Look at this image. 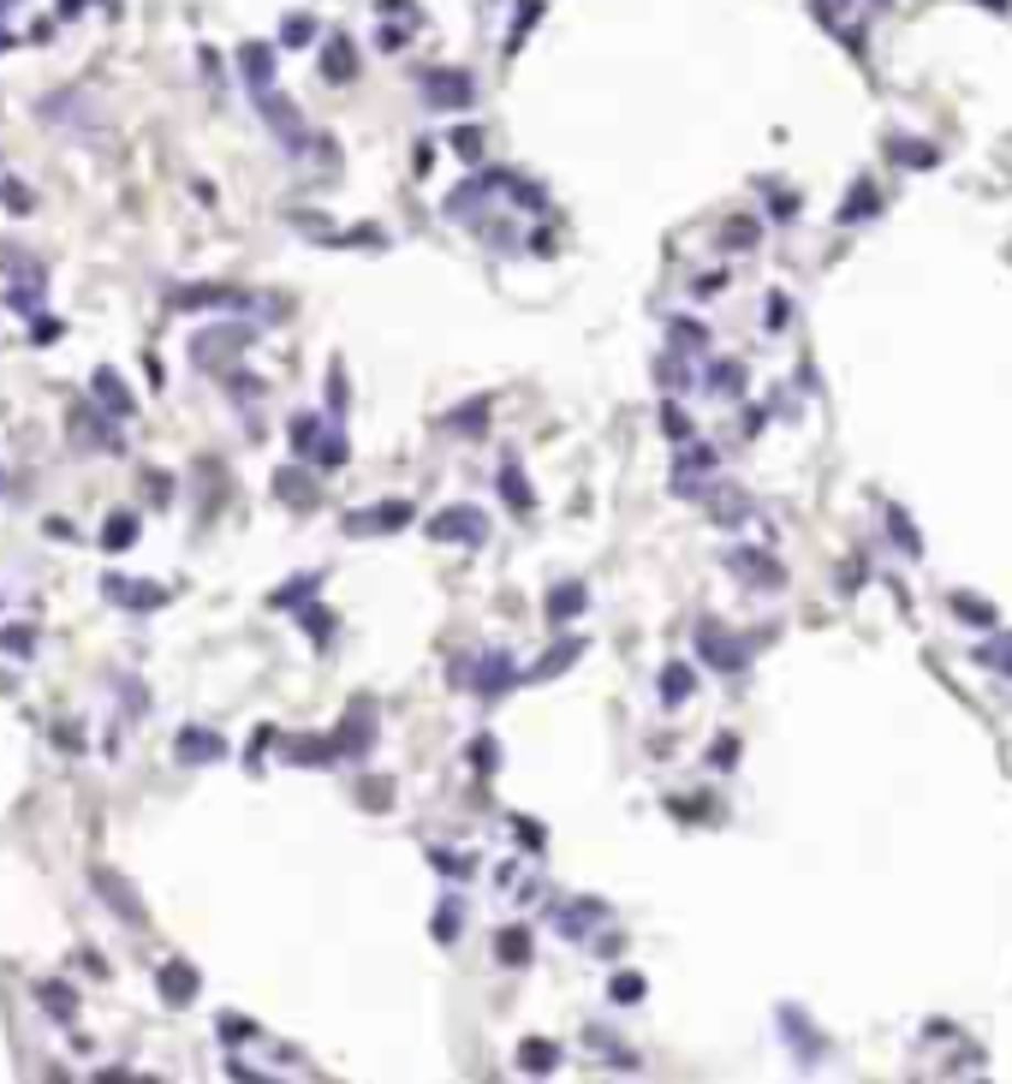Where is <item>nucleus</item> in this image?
<instances>
[{
    "mask_svg": "<svg viewBox=\"0 0 1012 1084\" xmlns=\"http://www.w3.org/2000/svg\"><path fill=\"white\" fill-rule=\"evenodd\" d=\"M512 680H519V668H512L507 650H482L477 662L459 668V685H465V692H477V697H501Z\"/></svg>",
    "mask_w": 1012,
    "mask_h": 1084,
    "instance_id": "nucleus-1",
    "label": "nucleus"
},
{
    "mask_svg": "<svg viewBox=\"0 0 1012 1084\" xmlns=\"http://www.w3.org/2000/svg\"><path fill=\"white\" fill-rule=\"evenodd\" d=\"M721 561H727V573L744 578L751 590H786V566L774 561L769 549H727Z\"/></svg>",
    "mask_w": 1012,
    "mask_h": 1084,
    "instance_id": "nucleus-2",
    "label": "nucleus"
},
{
    "mask_svg": "<svg viewBox=\"0 0 1012 1084\" xmlns=\"http://www.w3.org/2000/svg\"><path fill=\"white\" fill-rule=\"evenodd\" d=\"M429 536L435 542H465V549H477V542H489V519H482V507H442L429 519Z\"/></svg>",
    "mask_w": 1012,
    "mask_h": 1084,
    "instance_id": "nucleus-3",
    "label": "nucleus"
},
{
    "mask_svg": "<svg viewBox=\"0 0 1012 1084\" xmlns=\"http://www.w3.org/2000/svg\"><path fill=\"white\" fill-rule=\"evenodd\" d=\"M697 655L709 668H721V673H744V668H751V643L721 632V626H703V632H697Z\"/></svg>",
    "mask_w": 1012,
    "mask_h": 1084,
    "instance_id": "nucleus-4",
    "label": "nucleus"
},
{
    "mask_svg": "<svg viewBox=\"0 0 1012 1084\" xmlns=\"http://www.w3.org/2000/svg\"><path fill=\"white\" fill-rule=\"evenodd\" d=\"M412 524V501H376L363 512H346V536H388Z\"/></svg>",
    "mask_w": 1012,
    "mask_h": 1084,
    "instance_id": "nucleus-5",
    "label": "nucleus"
},
{
    "mask_svg": "<svg viewBox=\"0 0 1012 1084\" xmlns=\"http://www.w3.org/2000/svg\"><path fill=\"white\" fill-rule=\"evenodd\" d=\"M423 96H429V108H471L477 84H471V72L442 66V72H423Z\"/></svg>",
    "mask_w": 1012,
    "mask_h": 1084,
    "instance_id": "nucleus-6",
    "label": "nucleus"
},
{
    "mask_svg": "<svg viewBox=\"0 0 1012 1084\" xmlns=\"http://www.w3.org/2000/svg\"><path fill=\"white\" fill-rule=\"evenodd\" d=\"M257 108H262V120H269V126H274V138H281V143H286V150H292V155H298V150H304V143H311V131H304V120H298V108H292V101H286V96H274V90H262V96H257Z\"/></svg>",
    "mask_w": 1012,
    "mask_h": 1084,
    "instance_id": "nucleus-7",
    "label": "nucleus"
},
{
    "mask_svg": "<svg viewBox=\"0 0 1012 1084\" xmlns=\"http://www.w3.org/2000/svg\"><path fill=\"white\" fill-rule=\"evenodd\" d=\"M90 888L101 893V900H108L113 906V912H120L126 918V924L131 930H143V924H150V912H143V900H138V893H131L126 882H120V876H113L108 870V864H96V870H90Z\"/></svg>",
    "mask_w": 1012,
    "mask_h": 1084,
    "instance_id": "nucleus-8",
    "label": "nucleus"
},
{
    "mask_svg": "<svg viewBox=\"0 0 1012 1084\" xmlns=\"http://www.w3.org/2000/svg\"><path fill=\"white\" fill-rule=\"evenodd\" d=\"M101 596H108L113 608H138L150 614L167 603V584H150V578H101Z\"/></svg>",
    "mask_w": 1012,
    "mask_h": 1084,
    "instance_id": "nucleus-9",
    "label": "nucleus"
},
{
    "mask_svg": "<svg viewBox=\"0 0 1012 1084\" xmlns=\"http://www.w3.org/2000/svg\"><path fill=\"white\" fill-rule=\"evenodd\" d=\"M173 311H244V292H232V286H179L173 292Z\"/></svg>",
    "mask_w": 1012,
    "mask_h": 1084,
    "instance_id": "nucleus-10",
    "label": "nucleus"
},
{
    "mask_svg": "<svg viewBox=\"0 0 1012 1084\" xmlns=\"http://www.w3.org/2000/svg\"><path fill=\"white\" fill-rule=\"evenodd\" d=\"M155 989L167 995L173 1007H185V1001H197V989H203V977H197V965H185V960H167L155 972Z\"/></svg>",
    "mask_w": 1012,
    "mask_h": 1084,
    "instance_id": "nucleus-11",
    "label": "nucleus"
},
{
    "mask_svg": "<svg viewBox=\"0 0 1012 1084\" xmlns=\"http://www.w3.org/2000/svg\"><path fill=\"white\" fill-rule=\"evenodd\" d=\"M173 751H179V763H221V757H227V739L209 734V727H185V734L173 739Z\"/></svg>",
    "mask_w": 1012,
    "mask_h": 1084,
    "instance_id": "nucleus-12",
    "label": "nucleus"
},
{
    "mask_svg": "<svg viewBox=\"0 0 1012 1084\" xmlns=\"http://www.w3.org/2000/svg\"><path fill=\"white\" fill-rule=\"evenodd\" d=\"M239 72H244V84H251V96L274 90V48H269V42H244V48H239Z\"/></svg>",
    "mask_w": 1012,
    "mask_h": 1084,
    "instance_id": "nucleus-13",
    "label": "nucleus"
},
{
    "mask_svg": "<svg viewBox=\"0 0 1012 1084\" xmlns=\"http://www.w3.org/2000/svg\"><path fill=\"white\" fill-rule=\"evenodd\" d=\"M322 78H328V84H351V78H358V48H351V36H328V42H322Z\"/></svg>",
    "mask_w": 1012,
    "mask_h": 1084,
    "instance_id": "nucleus-14",
    "label": "nucleus"
},
{
    "mask_svg": "<svg viewBox=\"0 0 1012 1084\" xmlns=\"http://www.w3.org/2000/svg\"><path fill=\"white\" fill-rule=\"evenodd\" d=\"M584 603H590V590L566 578V584H554V590H548V603H542V608H548V626H566L572 614H584Z\"/></svg>",
    "mask_w": 1012,
    "mask_h": 1084,
    "instance_id": "nucleus-15",
    "label": "nucleus"
},
{
    "mask_svg": "<svg viewBox=\"0 0 1012 1084\" xmlns=\"http://www.w3.org/2000/svg\"><path fill=\"white\" fill-rule=\"evenodd\" d=\"M578 655H584V638H561V643H554V650L531 668V673H524V680H554V673H566L572 662H578Z\"/></svg>",
    "mask_w": 1012,
    "mask_h": 1084,
    "instance_id": "nucleus-16",
    "label": "nucleus"
},
{
    "mask_svg": "<svg viewBox=\"0 0 1012 1084\" xmlns=\"http://www.w3.org/2000/svg\"><path fill=\"white\" fill-rule=\"evenodd\" d=\"M90 388H96V400L108 405L113 418H131V412H138V405H131V388H126L113 370H96V382H90Z\"/></svg>",
    "mask_w": 1012,
    "mask_h": 1084,
    "instance_id": "nucleus-17",
    "label": "nucleus"
},
{
    "mask_svg": "<svg viewBox=\"0 0 1012 1084\" xmlns=\"http://www.w3.org/2000/svg\"><path fill=\"white\" fill-rule=\"evenodd\" d=\"M322 435H328V430H322L316 412H298V418H292V453H298V459H316Z\"/></svg>",
    "mask_w": 1012,
    "mask_h": 1084,
    "instance_id": "nucleus-18",
    "label": "nucleus"
},
{
    "mask_svg": "<svg viewBox=\"0 0 1012 1084\" xmlns=\"http://www.w3.org/2000/svg\"><path fill=\"white\" fill-rule=\"evenodd\" d=\"M131 542H138V512H108V524H101V549L120 554V549H131Z\"/></svg>",
    "mask_w": 1012,
    "mask_h": 1084,
    "instance_id": "nucleus-19",
    "label": "nucleus"
},
{
    "mask_svg": "<svg viewBox=\"0 0 1012 1084\" xmlns=\"http://www.w3.org/2000/svg\"><path fill=\"white\" fill-rule=\"evenodd\" d=\"M875 209H882V203H875V185L858 180L852 192H846V203H840V221H846V227H852V221H870Z\"/></svg>",
    "mask_w": 1012,
    "mask_h": 1084,
    "instance_id": "nucleus-20",
    "label": "nucleus"
},
{
    "mask_svg": "<svg viewBox=\"0 0 1012 1084\" xmlns=\"http://www.w3.org/2000/svg\"><path fill=\"white\" fill-rule=\"evenodd\" d=\"M36 995H42V1007H48L54 1025H72V1013H78V995H72L66 984H36Z\"/></svg>",
    "mask_w": 1012,
    "mask_h": 1084,
    "instance_id": "nucleus-21",
    "label": "nucleus"
},
{
    "mask_svg": "<svg viewBox=\"0 0 1012 1084\" xmlns=\"http://www.w3.org/2000/svg\"><path fill=\"white\" fill-rule=\"evenodd\" d=\"M494 954H501V965H531V930H501L494 935Z\"/></svg>",
    "mask_w": 1012,
    "mask_h": 1084,
    "instance_id": "nucleus-22",
    "label": "nucleus"
},
{
    "mask_svg": "<svg viewBox=\"0 0 1012 1084\" xmlns=\"http://www.w3.org/2000/svg\"><path fill=\"white\" fill-rule=\"evenodd\" d=\"M334 745H340V757H363V751L376 745V727H370V715H351V722H346V734L334 739Z\"/></svg>",
    "mask_w": 1012,
    "mask_h": 1084,
    "instance_id": "nucleus-23",
    "label": "nucleus"
},
{
    "mask_svg": "<svg viewBox=\"0 0 1012 1084\" xmlns=\"http://www.w3.org/2000/svg\"><path fill=\"white\" fill-rule=\"evenodd\" d=\"M286 757L292 763H328V757H340V745L334 739H286Z\"/></svg>",
    "mask_w": 1012,
    "mask_h": 1084,
    "instance_id": "nucleus-24",
    "label": "nucleus"
},
{
    "mask_svg": "<svg viewBox=\"0 0 1012 1084\" xmlns=\"http://www.w3.org/2000/svg\"><path fill=\"white\" fill-rule=\"evenodd\" d=\"M888 531H893V549H905V554H923V536H917V524L905 519V507H888Z\"/></svg>",
    "mask_w": 1012,
    "mask_h": 1084,
    "instance_id": "nucleus-25",
    "label": "nucleus"
},
{
    "mask_svg": "<svg viewBox=\"0 0 1012 1084\" xmlns=\"http://www.w3.org/2000/svg\"><path fill=\"white\" fill-rule=\"evenodd\" d=\"M501 495H507L512 512H531V489H524V477H519V459L501 465Z\"/></svg>",
    "mask_w": 1012,
    "mask_h": 1084,
    "instance_id": "nucleus-26",
    "label": "nucleus"
},
{
    "mask_svg": "<svg viewBox=\"0 0 1012 1084\" xmlns=\"http://www.w3.org/2000/svg\"><path fill=\"white\" fill-rule=\"evenodd\" d=\"M554 1061H561V1049H554V1043H542V1037H536V1043H524V1049H519V1066H524V1073H554Z\"/></svg>",
    "mask_w": 1012,
    "mask_h": 1084,
    "instance_id": "nucleus-27",
    "label": "nucleus"
},
{
    "mask_svg": "<svg viewBox=\"0 0 1012 1084\" xmlns=\"http://www.w3.org/2000/svg\"><path fill=\"white\" fill-rule=\"evenodd\" d=\"M893 155H900L905 167H935V161H942L935 143H912V138H893Z\"/></svg>",
    "mask_w": 1012,
    "mask_h": 1084,
    "instance_id": "nucleus-28",
    "label": "nucleus"
},
{
    "mask_svg": "<svg viewBox=\"0 0 1012 1084\" xmlns=\"http://www.w3.org/2000/svg\"><path fill=\"white\" fill-rule=\"evenodd\" d=\"M709 388L715 393H727V400H739V388H744V364H715V370H709Z\"/></svg>",
    "mask_w": 1012,
    "mask_h": 1084,
    "instance_id": "nucleus-29",
    "label": "nucleus"
},
{
    "mask_svg": "<svg viewBox=\"0 0 1012 1084\" xmlns=\"http://www.w3.org/2000/svg\"><path fill=\"white\" fill-rule=\"evenodd\" d=\"M442 423H447V430H482V423H489V400L477 393L471 405H459V412H447Z\"/></svg>",
    "mask_w": 1012,
    "mask_h": 1084,
    "instance_id": "nucleus-30",
    "label": "nucleus"
},
{
    "mask_svg": "<svg viewBox=\"0 0 1012 1084\" xmlns=\"http://www.w3.org/2000/svg\"><path fill=\"white\" fill-rule=\"evenodd\" d=\"M662 430H667V442H673V447L697 442V435H692V418H685V412H679V405H673V400L662 405Z\"/></svg>",
    "mask_w": 1012,
    "mask_h": 1084,
    "instance_id": "nucleus-31",
    "label": "nucleus"
},
{
    "mask_svg": "<svg viewBox=\"0 0 1012 1084\" xmlns=\"http://www.w3.org/2000/svg\"><path fill=\"white\" fill-rule=\"evenodd\" d=\"M453 150H459V161H482V155H489V138H482L477 126H459V131H453Z\"/></svg>",
    "mask_w": 1012,
    "mask_h": 1084,
    "instance_id": "nucleus-32",
    "label": "nucleus"
},
{
    "mask_svg": "<svg viewBox=\"0 0 1012 1084\" xmlns=\"http://www.w3.org/2000/svg\"><path fill=\"white\" fill-rule=\"evenodd\" d=\"M721 245H727V251H751V245H757V221H744V215H739V221H721Z\"/></svg>",
    "mask_w": 1012,
    "mask_h": 1084,
    "instance_id": "nucleus-33",
    "label": "nucleus"
},
{
    "mask_svg": "<svg viewBox=\"0 0 1012 1084\" xmlns=\"http://www.w3.org/2000/svg\"><path fill=\"white\" fill-rule=\"evenodd\" d=\"M311 36H316V19H311V12H292V19L281 24V42H286V48H304Z\"/></svg>",
    "mask_w": 1012,
    "mask_h": 1084,
    "instance_id": "nucleus-34",
    "label": "nucleus"
},
{
    "mask_svg": "<svg viewBox=\"0 0 1012 1084\" xmlns=\"http://www.w3.org/2000/svg\"><path fill=\"white\" fill-rule=\"evenodd\" d=\"M0 203H7V215H31L36 209V192H24L19 180H0Z\"/></svg>",
    "mask_w": 1012,
    "mask_h": 1084,
    "instance_id": "nucleus-35",
    "label": "nucleus"
},
{
    "mask_svg": "<svg viewBox=\"0 0 1012 1084\" xmlns=\"http://www.w3.org/2000/svg\"><path fill=\"white\" fill-rule=\"evenodd\" d=\"M662 697H667V703H685V697H692V668L673 662V668L662 673Z\"/></svg>",
    "mask_w": 1012,
    "mask_h": 1084,
    "instance_id": "nucleus-36",
    "label": "nucleus"
},
{
    "mask_svg": "<svg viewBox=\"0 0 1012 1084\" xmlns=\"http://www.w3.org/2000/svg\"><path fill=\"white\" fill-rule=\"evenodd\" d=\"M316 596V578L304 573V578H292V590H274V608H298V603H311Z\"/></svg>",
    "mask_w": 1012,
    "mask_h": 1084,
    "instance_id": "nucleus-37",
    "label": "nucleus"
},
{
    "mask_svg": "<svg viewBox=\"0 0 1012 1084\" xmlns=\"http://www.w3.org/2000/svg\"><path fill=\"white\" fill-rule=\"evenodd\" d=\"M316 465H328V471H334V465H346V435H340V430H328V435H322V447H316Z\"/></svg>",
    "mask_w": 1012,
    "mask_h": 1084,
    "instance_id": "nucleus-38",
    "label": "nucleus"
},
{
    "mask_svg": "<svg viewBox=\"0 0 1012 1084\" xmlns=\"http://www.w3.org/2000/svg\"><path fill=\"white\" fill-rule=\"evenodd\" d=\"M596 918H601V906H596V900H590V906H572V912L561 918V930H566V935H584V930L596 924Z\"/></svg>",
    "mask_w": 1012,
    "mask_h": 1084,
    "instance_id": "nucleus-39",
    "label": "nucleus"
},
{
    "mask_svg": "<svg viewBox=\"0 0 1012 1084\" xmlns=\"http://www.w3.org/2000/svg\"><path fill=\"white\" fill-rule=\"evenodd\" d=\"M542 19V0H519V24H512V36H507V48H519V42H524V31H531V24Z\"/></svg>",
    "mask_w": 1012,
    "mask_h": 1084,
    "instance_id": "nucleus-40",
    "label": "nucleus"
},
{
    "mask_svg": "<svg viewBox=\"0 0 1012 1084\" xmlns=\"http://www.w3.org/2000/svg\"><path fill=\"white\" fill-rule=\"evenodd\" d=\"M274 489H281V501H311V483H304L298 471H281V477H274Z\"/></svg>",
    "mask_w": 1012,
    "mask_h": 1084,
    "instance_id": "nucleus-41",
    "label": "nucleus"
},
{
    "mask_svg": "<svg viewBox=\"0 0 1012 1084\" xmlns=\"http://www.w3.org/2000/svg\"><path fill=\"white\" fill-rule=\"evenodd\" d=\"M435 935H442V942H453V935H459V900H447V906H435V924H429Z\"/></svg>",
    "mask_w": 1012,
    "mask_h": 1084,
    "instance_id": "nucleus-42",
    "label": "nucleus"
},
{
    "mask_svg": "<svg viewBox=\"0 0 1012 1084\" xmlns=\"http://www.w3.org/2000/svg\"><path fill=\"white\" fill-rule=\"evenodd\" d=\"M715 519H744V495H732V483H721V495H715Z\"/></svg>",
    "mask_w": 1012,
    "mask_h": 1084,
    "instance_id": "nucleus-43",
    "label": "nucleus"
},
{
    "mask_svg": "<svg viewBox=\"0 0 1012 1084\" xmlns=\"http://www.w3.org/2000/svg\"><path fill=\"white\" fill-rule=\"evenodd\" d=\"M7 304H12L19 316H36V304H42V286H12V292H7Z\"/></svg>",
    "mask_w": 1012,
    "mask_h": 1084,
    "instance_id": "nucleus-44",
    "label": "nucleus"
},
{
    "mask_svg": "<svg viewBox=\"0 0 1012 1084\" xmlns=\"http://www.w3.org/2000/svg\"><path fill=\"white\" fill-rule=\"evenodd\" d=\"M304 632H311L316 643H328L334 638V614L328 608H311V614H304Z\"/></svg>",
    "mask_w": 1012,
    "mask_h": 1084,
    "instance_id": "nucleus-45",
    "label": "nucleus"
},
{
    "mask_svg": "<svg viewBox=\"0 0 1012 1084\" xmlns=\"http://www.w3.org/2000/svg\"><path fill=\"white\" fill-rule=\"evenodd\" d=\"M953 608L965 614V620H977V626H994V614H989V603H977V596H953Z\"/></svg>",
    "mask_w": 1012,
    "mask_h": 1084,
    "instance_id": "nucleus-46",
    "label": "nucleus"
},
{
    "mask_svg": "<svg viewBox=\"0 0 1012 1084\" xmlns=\"http://www.w3.org/2000/svg\"><path fill=\"white\" fill-rule=\"evenodd\" d=\"M608 995H613V1001H638V995H643V977H613V984H608Z\"/></svg>",
    "mask_w": 1012,
    "mask_h": 1084,
    "instance_id": "nucleus-47",
    "label": "nucleus"
},
{
    "mask_svg": "<svg viewBox=\"0 0 1012 1084\" xmlns=\"http://www.w3.org/2000/svg\"><path fill=\"white\" fill-rule=\"evenodd\" d=\"M810 7H816V19L823 24H840L846 12H852V0H810Z\"/></svg>",
    "mask_w": 1012,
    "mask_h": 1084,
    "instance_id": "nucleus-48",
    "label": "nucleus"
},
{
    "mask_svg": "<svg viewBox=\"0 0 1012 1084\" xmlns=\"http://www.w3.org/2000/svg\"><path fill=\"white\" fill-rule=\"evenodd\" d=\"M328 405H334V412H346V370H340V364L328 370Z\"/></svg>",
    "mask_w": 1012,
    "mask_h": 1084,
    "instance_id": "nucleus-49",
    "label": "nucleus"
},
{
    "mask_svg": "<svg viewBox=\"0 0 1012 1084\" xmlns=\"http://www.w3.org/2000/svg\"><path fill=\"white\" fill-rule=\"evenodd\" d=\"M762 322H769V328H786V299H781V292H769V304H762Z\"/></svg>",
    "mask_w": 1012,
    "mask_h": 1084,
    "instance_id": "nucleus-50",
    "label": "nucleus"
},
{
    "mask_svg": "<svg viewBox=\"0 0 1012 1084\" xmlns=\"http://www.w3.org/2000/svg\"><path fill=\"white\" fill-rule=\"evenodd\" d=\"M251 1031H257L251 1019H221V1037H227V1043H239V1037H251Z\"/></svg>",
    "mask_w": 1012,
    "mask_h": 1084,
    "instance_id": "nucleus-51",
    "label": "nucleus"
},
{
    "mask_svg": "<svg viewBox=\"0 0 1012 1084\" xmlns=\"http://www.w3.org/2000/svg\"><path fill=\"white\" fill-rule=\"evenodd\" d=\"M471 763H477V769H494V739H477V745H471Z\"/></svg>",
    "mask_w": 1012,
    "mask_h": 1084,
    "instance_id": "nucleus-52",
    "label": "nucleus"
},
{
    "mask_svg": "<svg viewBox=\"0 0 1012 1084\" xmlns=\"http://www.w3.org/2000/svg\"><path fill=\"white\" fill-rule=\"evenodd\" d=\"M429 858H435V864H442V870H447V876H471V870H465V858H453V853H429Z\"/></svg>",
    "mask_w": 1012,
    "mask_h": 1084,
    "instance_id": "nucleus-53",
    "label": "nucleus"
},
{
    "mask_svg": "<svg viewBox=\"0 0 1012 1084\" xmlns=\"http://www.w3.org/2000/svg\"><path fill=\"white\" fill-rule=\"evenodd\" d=\"M84 7H90V0H61V19H78Z\"/></svg>",
    "mask_w": 1012,
    "mask_h": 1084,
    "instance_id": "nucleus-54",
    "label": "nucleus"
},
{
    "mask_svg": "<svg viewBox=\"0 0 1012 1084\" xmlns=\"http://www.w3.org/2000/svg\"><path fill=\"white\" fill-rule=\"evenodd\" d=\"M977 7H989V12H1006V7H1012V0H977Z\"/></svg>",
    "mask_w": 1012,
    "mask_h": 1084,
    "instance_id": "nucleus-55",
    "label": "nucleus"
},
{
    "mask_svg": "<svg viewBox=\"0 0 1012 1084\" xmlns=\"http://www.w3.org/2000/svg\"><path fill=\"white\" fill-rule=\"evenodd\" d=\"M0 7H7V0H0Z\"/></svg>",
    "mask_w": 1012,
    "mask_h": 1084,
    "instance_id": "nucleus-56",
    "label": "nucleus"
}]
</instances>
